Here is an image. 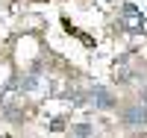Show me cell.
Here are the masks:
<instances>
[{"label":"cell","instance_id":"1","mask_svg":"<svg viewBox=\"0 0 147 138\" xmlns=\"http://www.w3.org/2000/svg\"><path fill=\"white\" fill-rule=\"evenodd\" d=\"M121 123L127 129H147V106L144 103H132L121 112Z\"/></svg>","mask_w":147,"mask_h":138},{"label":"cell","instance_id":"2","mask_svg":"<svg viewBox=\"0 0 147 138\" xmlns=\"http://www.w3.org/2000/svg\"><path fill=\"white\" fill-rule=\"evenodd\" d=\"M88 97H91L94 109H100V112H109V109H115V106H118V100L112 97V91L103 88V85H94V88L88 91Z\"/></svg>","mask_w":147,"mask_h":138},{"label":"cell","instance_id":"3","mask_svg":"<svg viewBox=\"0 0 147 138\" xmlns=\"http://www.w3.org/2000/svg\"><path fill=\"white\" fill-rule=\"evenodd\" d=\"M121 15H124V21L129 24V32H141V12L136 9V3H124V9H121Z\"/></svg>","mask_w":147,"mask_h":138},{"label":"cell","instance_id":"4","mask_svg":"<svg viewBox=\"0 0 147 138\" xmlns=\"http://www.w3.org/2000/svg\"><path fill=\"white\" fill-rule=\"evenodd\" d=\"M71 135H80V138H91V135H94V127H91V123H74Z\"/></svg>","mask_w":147,"mask_h":138},{"label":"cell","instance_id":"5","mask_svg":"<svg viewBox=\"0 0 147 138\" xmlns=\"http://www.w3.org/2000/svg\"><path fill=\"white\" fill-rule=\"evenodd\" d=\"M35 85H38V79H35V77H32V73H30V77H27V79H24V85H21V91H32V88H35Z\"/></svg>","mask_w":147,"mask_h":138},{"label":"cell","instance_id":"6","mask_svg":"<svg viewBox=\"0 0 147 138\" xmlns=\"http://www.w3.org/2000/svg\"><path fill=\"white\" fill-rule=\"evenodd\" d=\"M50 129H53V132H59V129H65V120H62V118H56V120L50 123Z\"/></svg>","mask_w":147,"mask_h":138},{"label":"cell","instance_id":"7","mask_svg":"<svg viewBox=\"0 0 147 138\" xmlns=\"http://www.w3.org/2000/svg\"><path fill=\"white\" fill-rule=\"evenodd\" d=\"M138 97H141V103L147 106V85H144V88H141V94H138Z\"/></svg>","mask_w":147,"mask_h":138},{"label":"cell","instance_id":"8","mask_svg":"<svg viewBox=\"0 0 147 138\" xmlns=\"http://www.w3.org/2000/svg\"><path fill=\"white\" fill-rule=\"evenodd\" d=\"M71 138H80V135H71Z\"/></svg>","mask_w":147,"mask_h":138}]
</instances>
